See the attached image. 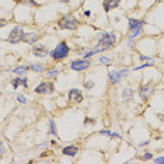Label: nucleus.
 Wrapping results in <instances>:
<instances>
[{"label": "nucleus", "instance_id": "1", "mask_svg": "<svg viewBox=\"0 0 164 164\" xmlns=\"http://www.w3.org/2000/svg\"><path fill=\"white\" fill-rule=\"evenodd\" d=\"M69 54H70V48H69L68 42L62 41V42H59L51 52H49V56L54 60H63L69 56Z\"/></svg>", "mask_w": 164, "mask_h": 164}, {"label": "nucleus", "instance_id": "2", "mask_svg": "<svg viewBox=\"0 0 164 164\" xmlns=\"http://www.w3.org/2000/svg\"><path fill=\"white\" fill-rule=\"evenodd\" d=\"M80 26L79 20L74 17L73 14H65L58 20V27L60 30H70V31H74L77 30Z\"/></svg>", "mask_w": 164, "mask_h": 164}, {"label": "nucleus", "instance_id": "3", "mask_svg": "<svg viewBox=\"0 0 164 164\" xmlns=\"http://www.w3.org/2000/svg\"><path fill=\"white\" fill-rule=\"evenodd\" d=\"M115 44H116V35L114 32H101L98 37V44L97 45H101L107 49H111Z\"/></svg>", "mask_w": 164, "mask_h": 164}, {"label": "nucleus", "instance_id": "4", "mask_svg": "<svg viewBox=\"0 0 164 164\" xmlns=\"http://www.w3.org/2000/svg\"><path fill=\"white\" fill-rule=\"evenodd\" d=\"M24 34H26V31H24L23 27H21V26H17V27H14V28H13L12 31H10L7 41H9L10 44H20V42H23Z\"/></svg>", "mask_w": 164, "mask_h": 164}, {"label": "nucleus", "instance_id": "5", "mask_svg": "<svg viewBox=\"0 0 164 164\" xmlns=\"http://www.w3.org/2000/svg\"><path fill=\"white\" fill-rule=\"evenodd\" d=\"M90 66H91L90 59H86V58H83V59H76V60H73V62L70 63V69L72 70H74V72L87 70Z\"/></svg>", "mask_w": 164, "mask_h": 164}, {"label": "nucleus", "instance_id": "6", "mask_svg": "<svg viewBox=\"0 0 164 164\" xmlns=\"http://www.w3.org/2000/svg\"><path fill=\"white\" fill-rule=\"evenodd\" d=\"M34 91L37 94H40V96H45V94H48V93H54L55 91V84L54 83H51V82H42L35 87Z\"/></svg>", "mask_w": 164, "mask_h": 164}, {"label": "nucleus", "instance_id": "7", "mask_svg": "<svg viewBox=\"0 0 164 164\" xmlns=\"http://www.w3.org/2000/svg\"><path fill=\"white\" fill-rule=\"evenodd\" d=\"M153 93H154V87L152 84H143L140 87V90H139V97H140L142 101H146Z\"/></svg>", "mask_w": 164, "mask_h": 164}, {"label": "nucleus", "instance_id": "8", "mask_svg": "<svg viewBox=\"0 0 164 164\" xmlns=\"http://www.w3.org/2000/svg\"><path fill=\"white\" fill-rule=\"evenodd\" d=\"M68 98H69V101L74 102V104H80V102L84 100V97H83V93L80 90H77V88H72V90H69Z\"/></svg>", "mask_w": 164, "mask_h": 164}, {"label": "nucleus", "instance_id": "9", "mask_svg": "<svg viewBox=\"0 0 164 164\" xmlns=\"http://www.w3.org/2000/svg\"><path fill=\"white\" fill-rule=\"evenodd\" d=\"M40 40V35L34 31H30V32H26L23 37V42L24 44H28V45H35Z\"/></svg>", "mask_w": 164, "mask_h": 164}, {"label": "nucleus", "instance_id": "10", "mask_svg": "<svg viewBox=\"0 0 164 164\" xmlns=\"http://www.w3.org/2000/svg\"><path fill=\"white\" fill-rule=\"evenodd\" d=\"M32 55L37 56V58H45V56H48V55H49V51H48L46 46L37 45V44H35L34 48H32Z\"/></svg>", "mask_w": 164, "mask_h": 164}, {"label": "nucleus", "instance_id": "11", "mask_svg": "<svg viewBox=\"0 0 164 164\" xmlns=\"http://www.w3.org/2000/svg\"><path fill=\"white\" fill-rule=\"evenodd\" d=\"M144 26V20H136V18H129L128 20V27L129 31H135V30H142Z\"/></svg>", "mask_w": 164, "mask_h": 164}, {"label": "nucleus", "instance_id": "12", "mask_svg": "<svg viewBox=\"0 0 164 164\" xmlns=\"http://www.w3.org/2000/svg\"><path fill=\"white\" fill-rule=\"evenodd\" d=\"M121 3V0H104L102 2V9L105 10V13H110L111 10L116 9Z\"/></svg>", "mask_w": 164, "mask_h": 164}, {"label": "nucleus", "instance_id": "13", "mask_svg": "<svg viewBox=\"0 0 164 164\" xmlns=\"http://www.w3.org/2000/svg\"><path fill=\"white\" fill-rule=\"evenodd\" d=\"M77 153H79V147L73 146V144L66 146V147H63V149H62V154L69 156V157H74V156H77Z\"/></svg>", "mask_w": 164, "mask_h": 164}, {"label": "nucleus", "instance_id": "14", "mask_svg": "<svg viewBox=\"0 0 164 164\" xmlns=\"http://www.w3.org/2000/svg\"><path fill=\"white\" fill-rule=\"evenodd\" d=\"M108 77H110V82L112 83V84H116V83H119L121 82V79H122V76H121V73H119V70L116 72V70H110L108 72Z\"/></svg>", "mask_w": 164, "mask_h": 164}, {"label": "nucleus", "instance_id": "15", "mask_svg": "<svg viewBox=\"0 0 164 164\" xmlns=\"http://www.w3.org/2000/svg\"><path fill=\"white\" fill-rule=\"evenodd\" d=\"M133 94H135V91H133L130 87H126V88H124V91H122V98H124L125 101H130V100L133 98Z\"/></svg>", "mask_w": 164, "mask_h": 164}, {"label": "nucleus", "instance_id": "16", "mask_svg": "<svg viewBox=\"0 0 164 164\" xmlns=\"http://www.w3.org/2000/svg\"><path fill=\"white\" fill-rule=\"evenodd\" d=\"M30 70L35 72V73H44L45 72V65L44 63H32V65H30Z\"/></svg>", "mask_w": 164, "mask_h": 164}, {"label": "nucleus", "instance_id": "17", "mask_svg": "<svg viewBox=\"0 0 164 164\" xmlns=\"http://www.w3.org/2000/svg\"><path fill=\"white\" fill-rule=\"evenodd\" d=\"M28 70H30V66L27 68V66H24V65H20V66H17L16 69H13V73L18 74V76H26V73Z\"/></svg>", "mask_w": 164, "mask_h": 164}, {"label": "nucleus", "instance_id": "18", "mask_svg": "<svg viewBox=\"0 0 164 164\" xmlns=\"http://www.w3.org/2000/svg\"><path fill=\"white\" fill-rule=\"evenodd\" d=\"M49 133H51V135H54L55 138H58V129H56V125H55V122L52 121V119H49Z\"/></svg>", "mask_w": 164, "mask_h": 164}, {"label": "nucleus", "instance_id": "19", "mask_svg": "<svg viewBox=\"0 0 164 164\" xmlns=\"http://www.w3.org/2000/svg\"><path fill=\"white\" fill-rule=\"evenodd\" d=\"M21 84H23V77H21V76H18V77H16V79H13V80H12V86H13V88H18Z\"/></svg>", "mask_w": 164, "mask_h": 164}, {"label": "nucleus", "instance_id": "20", "mask_svg": "<svg viewBox=\"0 0 164 164\" xmlns=\"http://www.w3.org/2000/svg\"><path fill=\"white\" fill-rule=\"evenodd\" d=\"M154 66V63L153 62H144V63H142V65H139V66H136L133 70H140V69H146V68H153Z\"/></svg>", "mask_w": 164, "mask_h": 164}, {"label": "nucleus", "instance_id": "21", "mask_svg": "<svg viewBox=\"0 0 164 164\" xmlns=\"http://www.w3.org/2000/svg\"><path fill=\"white\" fill-rule=\"evenodd\" d=\"M94 84H96V83H94L93 80H86V82H84V84H83V86H84V88H86V90H91V88L94 87Z\"/></svg>", "mask_w": 164, "mask_h": 164}, {"label": "nucleus", "instance_id": "22", "mask_svg": "<svg viewBox=\"0 0 164 164\" xmlns=\"http://www.w3.org/2000/svg\"><path fill=\"white\" fill-rule=\"evenodd\" d=\"M58 74H59V70H58V69H52V70L46 72V77H55V76H58Z\"/></svg>", "mask_w": 164, "mask_h": 164}, {"label": "nucleus", "instance_id": "23", "mask_svg": "<svg viewBox=\"0 0 164 164\" xmlns=\"http://www.w3.org/2000/svg\"><path fill=\"white\" fill-rule=\"evenodd\" d=\"M88 124H90V125H96L97 121L94 118H88V116H87V118H84V125H88Z\"/></svg>", "mask_w": 164, "mask_h": 164}, {"label": "nucleus", "instance_id": "24", "mask_svg": "<svg viewBox=\"0 0 164 164\" xmlns=\"http://www.w3.org/2000/svg\"><path fill=\"white\" fill-rule=\"evenodd\" d=\"M152 158H153V154H152V153H144V154L142 156V160H144V161L152 160Z\"/></svg>", "mask_w": 164, "mask_h": 164}, {"label": "nucleus", "instance_id": "25", "mask_svg": "<svg viewBox=\"0 0 164 164\" xmlns=\"http://www.w3.org/2000/svg\"><path fill=\"white\" fill-rule=\"evenodd\" d=\"M140 60H143V62H153V59L150 56H147V55H140Z\"/></svg>", "mask_w": 164, "mask_h": 164}, {"label": "nucleus", "instance_id": "26", "mask_svg": "<svg viewBox=\"0 0 164 164\" xmlns=\"http://www.w3.org/2000/svg\"><path fill=\"white\" fill-rule=\"evenodd\" d=\"M17 101L21 102V104H26V102H27V98H26L24 96H17Z\"/></svg>", "mask_w": 164, "mask_h": 164}, {"label": "nucleus", "instance_id": "27", "mask_svg": "<svg viewBox=\"0 0 164 164\" xmlns=\"http://www.w3.org/2000/svg\"><path fill=\"white\" fill-rule=\"evenodd\" d=\"M153 161H154V163H157V164H164V156H163V157H156Z\"/></svg>", "mask_w": 164, "mask_h": 164}, {"label": "nucleus", "instance_id": "28", "mask_svg": "<svg viewBox=\"0 0 164 164\" xmlns=\"http://www.w3.org/2000/svg\"><path fill=\"white\" fill-rule=\"evenodd\" d=\"M111 59L110 58H105V56H101L100 58V63H110Z\"/></svg>", "mask_w": 164, "mask_h": 164}, {"label": "nucleus", "instance_id": "29", "mask_svg": "<svg viewBox=\"0 0 164 164\" xmlns=\"http://www.w3.org/2000/svg\"><path fill=\"white\" fill-rule=\"evenodd\" d=\"M119 73H121V76H122V77H126V74L129 73V70H128V69L125 68V69H122V70H119Z\"/></svg>", "mask_w": 164, "mask_h": 164}, {"label": "nucleus", "instance_id": "30", "mask_svg": "<svg viewBox=\"0 0 164 164\" xmlns=\"http://www.w3.org/2000/svg\"><path fill=\"white\" fill-rule=\"evenodd\" d=\"M23 87L28 88V83H27V77H23Z\"/></svg>", "mask_w": 164, "mask_h": 164}, {"label": "nucleus", "instance_id": "31", "mask_svg": "<svg viewBox=\"0 0 164 164\" xmlns=\"http://www.w3.org/2000/svg\"><path fill=\"white\" fill-rule=\"evenodd\" d=\"M156 116H157V118L160 119L161 122H164V115H163V114H157V115H156Z\"/></svg>", "mask_w": 164, "mask_h": 164}, {"label": "nucleus", "instance_id": "32", "mask_svg": "<svg viewBox=\"0 0 164 164\" xmlns=\"http://www.w3.org/2000/svg\"><path fill=\"white\" fill-rule=\"evenodd\" d=\"M128 46H133V40H132V38L128 40Z\"/></svg>", "mask_w": 164, "mask_h": 164}, {"label": "nucleus", "instance_id": "33", "mask_svg": "<svg viewBox=\"0 0 164 164\" xmlns=\"http://www.w3.org/2000/svg\"><path fill=\"white\" fill-rule=\"evenodd\" d=\"M84 16H86V17H90V16H91V12H90V10H86V12H84Z\"/></svg>", "mask_w": 164, "mask_h": 164}, {"label": "nucleus", "instance_id": "34", "mask_svg": "<svg viewBox=\"0 0 164 164\" xmlns=\"http://www.w3.org/2000/svg\"><path fill=\"white\" fill-rule=\"evenodd\" d=\"M16 3H26V0H14Z\"/></svg>", "mask_w": 164, "mask_h": 164}, {"label": "nucleus", "instance_id": "35", "mask_svg": "<svg viewBox=\"0 0 164 164\" xmlns=\"http://www.w3.org/2000/svg\"><path fill=\"white\" fill-rule=\"evenodd\" d=\"M60 2H63V3H65V2H66V3H68V2H69V0H60Z\"/></svg>", "mask_w": 164, "mask_h": 164}]
</instances>
